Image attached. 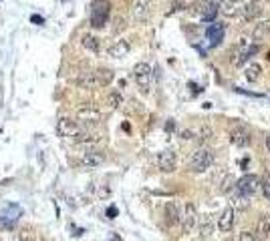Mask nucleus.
Instances as JSON below:
<instances>
[{"label": "nucleus", "mask_w": 270, "mask_h": 241, "mask_svg": "<svg viewBox=\"0 0 270 241\" xmlns=\"http://www.w3.org/2000/svg\"><path fill=\"white\" fill-rule=\"evenodd\" d=\"M133 76H135V83L139 85V89L143 92L150 90V83H152V66L147 62H137L133 66Z\"/></svg>", "instance_id": "obj_5"}, {"label": "nucleus", "mask_w": 270, "mask_h": 241, "mask_svg": "<svg viewBox=\"0 0 270 241\" xmlns=\"http://www.w3.org/2000/svg\"><path fill=\"white\" fill-rule=\"evenodd\" d=\"M234 181H232V177H228L226 181H224V185H222V193H228L230 191V185H232Z\"/></svg>", "instance_id": "obj_32"}, {"label": "nucleus", "mask_w": 270, "mask_h": 241, "mask_svg": "<svg viewBox=\"0 0 270 241\" xmlns=\"http://www.w3.org/2000/svg\"><path fill=\"white\" fill-rule=\"evenodd\" d=\"M268 199H270V197H268Z\"/></svg>", "instance_id": "obj_38"}, {"label": "nucleus", "mask_w": 270, "mask_h": 241, "mask_svg": "<svg viewBox=\"0 0 270 241\" xmlns=\"http://www.w3.org/2000/svg\"><path fill=\"white\" fill-rule=\"evenodd\" d=\"M210 137H212V129H210V127H204V129L200 131V139H204V141H208Z\"/></svg>", "instance_id": "obj_29"}, {"label": "nucleus", "mask_w": 270, "mask_h": 241, "mask_svg": "<svg viewBox=\"0 0 270 241\" xmlns=\"http://www.w3.org/2000/svg\"><path fill=\"white\" fill-rule=\"evenodd\" d=\"M224 32H226V26H224V24H220V22L210 24V26H208V30H206V36H208V40H210V45H212V46L222 45Z\"/></svg>", "instance_id": "obj_10"}, {"label": "nucleus", "mask_w": 270, "mask_h": 241, "mask_svg": "<svg viewBox=\"0 0 270 241\" xmlns=\"http://www.w3.org/2000/svg\"><path fill=\"white\" fill-rule=\"evenodd\" d=\"M31 20H33V22H36V24H43V16H38V15H34Z\"/></svg>", "instance_id": "obj_34"}, {"label": "nucleus", "mask_w": 270, "mask_h": 241, "mask_svg": "<svg viewBox=\"0 0 270 241\" xmlns=\"http://www.w3.org/2000/svg\"><path fill=\"white\" fill-rule=\"evenodd\" d=\"M198 8H200L202 18L208 20V22H212V20L216 18V15H218L220 4L216 2V0H214V2H200V4H198Z\"/></svg>", "instance_id": "obj_14"}, {"label": "nucleus", "mask_w": 270, "mask_h": 241, "mask_svg": "<svg viewBox=\"0 0 270 241\" xmlns=\"http://www.w3.org/2000/svg\"><path fill=\"white\" fill-rule=\"evenodd\" d=\"M109 241H121V237H117V235H115V237H111Z\"/></svg>", "instance_id": "obj_37"}, {"label": "nucleus", "mask_w": 270, "mask_h": 241, "mask_svg": "<svg viewBox=\"0 0 270 241\" xmlns=\"http://www.w3.org/2000/svg\"><path fill=\"white\" fill-rule=\"evenodd\" d=\"M268 34H270V20H262V22H258L254 26V32H252L254 40H262Z\"/></svg>", "instance_id": "obj_20"}, {"label": "nucleus", "mask_w": 270, "mask_h": 241, "mask_svg": "<svg viewBox=\"0 0 270 241\" xmlns=\"http://www.w3.org/2000/svg\"><path fill=\"white\" fill-rule=\"evenodd\" d=\"M230 141L236 145V147H248L250 145V133L246 129H242V127H236L232 129L230 133Z\"/></svg>", "instance_id": "obj_15"}, {"label": "nucleus", "mask_w": 270, "mask_h": 241, "mask_svg": "<svg viewBox=\"0 0 270 241\" xmlns=\"http://www.w3.org/2000/svg\"><path fill=\"white\" fill-rule=\"evenodd\" d=\"M182 217V205L178 203V201H169V203L166 205V219L169 225L173 223H178Z\"/></svg>", "instance_id": "obj_16"}, {"label": "nucleus", "mask_w": 270, "mask_h": 241, "mask_svg": "<svg viewBox=\"0 0 270 241\" xmlns=\"http://www.w3.org/2000/svg\"><path fill=\"white\" fill-rule=\"evenodd\" d=\"M121 101H123V99H121V95H119L117 90H115V92H111V95L107 97V103H109L111 109H117V106L121 105Z\"/></svg>", "instance_id": "obj_26"}, {"label": "nucleus", "mask_w": 270, "mask_h": 241, "mask_svg": "<svg viewBox=\"0 0 270 241\" xmlns=\"http://www.w3.org/2000/svg\"><path fill=\"white\" fill-rule=\"evenodd\" d=\"M83 46L93 50V52H99V40L95 36H91V34H85L83 36Z\"/></svg>", "instance_id": "obj_25"}, {"label": "nucleus", "mask_w": 270, "mask_h": 241, "mask_svg": "<svg viewBox=\"0 0 270 241\" xmlns=\"http://www.w3.org/2000/svg\"><path fill=\"white\" fill-rule=\"evenodd\" d=\"M117 213H119V211H117V207H115V205L107 207V217H109V219H115V217H117Z\"/></svg>", "instance_id": "obj_31"}, {"label": "nucleus", "mask_w": 270, "mask_h": 241, "mask_svg": "<svg viewBox=\"0 0 270 241\" xmlns=\"http://www.w3.org/2000/svg\"><path fill=\"white\" fill-rule=\"evenodd\" d=\"M242 6H244V4H242L240 0H224V4H222L218 10L222 12L224 16L230 18V16H236V15H238V12L242 10Z\"/></svg>", "instance_id": "obj_17"}, {"label": "nucleus", "mask_w": 270, "mask_h": 241, "mask_svg": "<svg viewBox=\"0 0 270 241\" xmlns=\"http://www.w3.org/2000/svg\"><path fill=\"white\" fill-rule=\"evenodd\" d=\"M182 139H186V141L194 139V133H192V131H184V133H182Z\"/></svg>", "instance_id": "obj_33"}, {"label": "nucleus", "mask_w": 270, "mask_h": 241, "mask_svg": "<svg viewBox=\"0 0 270 241\" xmlns=\"http://www.w3.org/2000/svg\"><path fill=\"white\" fill-rule=\"evenodd\" d=\"M262 185V191H264V197H270V181H268V175H264V179L260 181Z\"/></svg>", "instance_id": "obj_28"}, {"label": "nucleus", "mask_w": 270, "mask_h": 241, "mask_svg": "<svg viewBox=\"0 0 270 241\" xmlns=\"http://www.w3.org/2000/svg\"><path fill=\"white\" fill-rule=\"evenodd\" d=\"M95 76H97L99 87H107L113 80V71H109V69H99V71H95Z\"/></svg>", "instance_id": "obj_24"}, {"label": "nucleus", "mask_w": 270, "mask_h": 241, "mask_svg": "<svg viewBox=\"0 0 270 241\" xmlns=\"http://www.w3.org/2000/svg\"><path fill=\"white\" fill-rule=\"evenodd\" d=\"M266 147H268V153H270V137L266 139Z\"/></svg>", "instance_id": "obj_36"}, {"label": "nucleus", "mask_w": 270, "mask_h": 241, "mask_svg": "<svg viewBox=\"0 0 270 241\" xmlns=\"http://www.w3.org/2000/svg\"><path fill=\"white\" fill-rule=\"evenodd\" d=\"M109 0H95L91 6V26H95V29H101V26L107 22L109 18Z\"/></svg>", "instance_id": "obj_3"}, {"label": "nucleus", "mask_w": 270, "mask_h": 241, "mask_svg": "<svg viewBox=\"0 0 270 241\" xmlns=\"http://www.w3.org/2000/svg\"><path fill=\"white\" fill-rule=\"evenodd\" d=\"M77 119H79V120H83V123L95 125V123H99V120H101V111L97 109V106L85 105V106H81V109L77 111Z\"/></svg>", "instance_id": "obj_8"}, {"label": "nucleus", "mask_w": 270, "mask_h": 241, "mask_svg": "<svg viewBox=\"0 0 270 241\" xmlns=\"http://www.w3.org/2000/svg\"><path fill=\"white\" fill-rule=\"evenodd\" d=\"M57 133L63 139H73L75 143H83V145H93V143L99 141V137H93L89 133H83L79 129V125L71 119H61L57 123Z\"/></svg>", "instance_id": "obj_1"}, {"label": "nucleus", "mask_w": 270, "mask_h": 241, "mask_svg": "<svg viewBox=\"0 0 270 241\" xmlns=\"http://www.w3.org/2000/svg\"><path fill=\"white\" fill-rule=\"evenodd\" d=\"M77 85L83 87V89H97L99 83H97V76H95V71L91 73H83L79 78H77Z\"/></svg>", "instance_id": "obj_19"}, {"label": "nucleus", "mask_w": 270, "mask_h": 241, "mask_svg": "<svg viewBox=\"0 0 270 241\" xmlns=\"http://www.w3.org/2000/svg\"><path fill=\"white\" fill-rule=\"evenodd\" d=\"M17 241H34V235L31 233V229H22L18 233V239Z\"/></svg>", "instance_id": "obj_27"}, {"label": "nucleus", "mask_w": 270, "mask_h": 241, "mask_svg": "<svg viewBox=\"0 0 270 241\" xmlns=\"http://www.w3.org/2000/svg\"><path fill=\"white\" fill-rule=\"evenodd\" d=\"M166 131H173V120H169V123L166 125Z\"/></svg>", "instance_id": "obj_35"}, {"label": "nucleus", "mask_w": 270, "mask_h": 241, "mask_svg": "<svg viewBox=\"0 0 270 241\" xmlns=\"http://www.w3.org/2000/svg\"><path fill=\"white\" fill-rule=\"evenodd\" d=\"M214 163V153L208 149V147H200L196 153H192V159H190V169L194 173H204L212 167Z\"/></svg>", "instance_id": "obj_2"}, {"label": "nucleus", "mask_w": 270, "mask_h": 241, "mask_svg": "<svg viewBox=\"0 0 270 241\" xmlns=\"http://www.w3.org/2000/svg\"><path fill=\"white\" fill-rule=\"evenodd\" d=\"M260 187V177L258 175H244L242 179L236 181V193L242 197H250L258 191Z\"/></svg>", "instance_id": "obj_4"}, {"label": "nucleus", "mask_w": 270, "mask_h": 241, "mask_svg": "<svg viewBox=\"0 0 270 241\" xmlns=\"http://www.w3.org/2000/svg\"><path fill=\"white\" fill-rule=\"evenodd\" d=\"M150 12H152V0H135V4L131 8V15L137 22H145L150 18Z\"/></svg>", "instance_id": "obj_7"}, {"label": "nucleus", "mask_w": 270, "mask_h": 241, "mask_svg": "<svg viewBox=\"0 0 270 241\" xmlns=\"http://www.w3.org/2000/svg\"><path fill=\"white\" fill-rule=\"evenodd\" d=\"M198 209L194 203H187L184 209H182V217H180V223H182V229L184 233H190L194 231L196 227H198Z\"/></svg>", "instance_id": "obj_6"}, {"label": "nucleus", "mask_w": 270, "mask_h": 241, "mask_svg": "<svg viewBox=\"0 0 270 241\" xmlns=\"http://www.w3.org/2000/svg\"><path fill=\"white\" fill-rule=\"evenodd\" d=\"M198 223H200V233L202 235H210L214 231V219H212V215L198 217Z\"/></svg>", "instance_id": "obj_23"}, {"label": "nucleus", "mask_w": 270, "mask_h": 241, "mask_svg": "<svg viewBox=\"0 0 270 241\" xmlns=\"http://www.w3.org/2000/svg\"><path fill=\"white\" fill-rule=\"evenodd\" d=\"M260 73H262V66L260 64H256V62H252V64H248L246 66V80L248 83H256V80L260 78Z\"/></svg>", "instance_id": "obj_22"}, {"label": "nucleus", "mask_w": 270, "mask_h": 241, "mask_svg": "<svg viewBox=\"0 0 270 241\" xmlns=\"http://www.w3.org/2000/svg\"><path fill=\"white\" fill-rule=\"evenodd\" d=\"M268 235H270V213H264V215H260V221H258V237L266 239Z\"/></svg>", "instance_id": "obj_21"}, {"label": "nucleus", "mask_w": 270, "mask_h": 241, "mask_svg": "<svg viewBox=\"0 0 270 241\" xmlns=\"http://www.w3.org/2000/svg\"><path fill=\"white\" fill-rule=\"evenodd\" d=\"M244 12V20H254L262 15V0H250L246 6H242Z\"/></svg>", "instance_id": "obj_13"}, {"label": "nucleus", "mask_w": 270, "mask_h": 241, "mask_svg": "<svg viewBox=\"0 0 270 241\" xmlns=\"http://www.w3.org/2000/svg\"><path fill=\"white\" fill-rule=\"evenodd\" d=\"M103 161H105L103 153H99V151H87L83 157H81V165L89 167V169H95V167L103 165Z\"/></svg>", "instance_id": "obj_12"}, {"label": "nucleus", "mask_w": 270, "mask_h": 241, "mask_svg": "<svg viewBox=\"0 0 270 241\" xmlns=\"http://www.w3.org/2000/svg\"><path fill=\"white\" fill-rule=\"evenodd\" d=\"M238 241H256V237H254L252 233H248V231H244V233H240V237H238Z\"/></svg>", "instance_id": "obj_30"}, {"label": "nucleus", "mask_w": 270, "mask_h": 241, "mask_svg": "<svg viewBox=\"0 0 270 241\" xmlns=\"http://www.w3.org/2000/svg\"><path fill=\"white\" fill-rule=\"evenodd\" d=\"M178 165V159H175V153L173 151H161L157 155V167L166 173H171Z\"/></svg>", "instance_id": "obj_11"}, {"label": "nucleus", "mask_w": 270, "mask_h": 241, "mask_svg": "<svg viewBox=\"0 0 270 241\" xmlns=\"http://www.w3.org/2000/svg\"><path fill=\"white\" fill-rule=\"evenodd\" d=\"M234 217H236V211L234 207H226L222 213H220V217H218V229L222 233H228V231H232V227H234Z\"/></svg>", "instance_id": "obj_9"}, {"label": "nucleus", "mask_w": 270, "mask_h": 241, "mask_svg": "<svg viewBox=\"0 0 270 241\" xmlns=\"http://www.w3.org/2000/svg\"><path fill=\"white\" fill-rule=\"evenodd\" d=\"M129 55V43L127 40H117V43L109 48V57L111 59H123Z\"/></svg>", "instance_id": "obj_18"}]
</instances>
